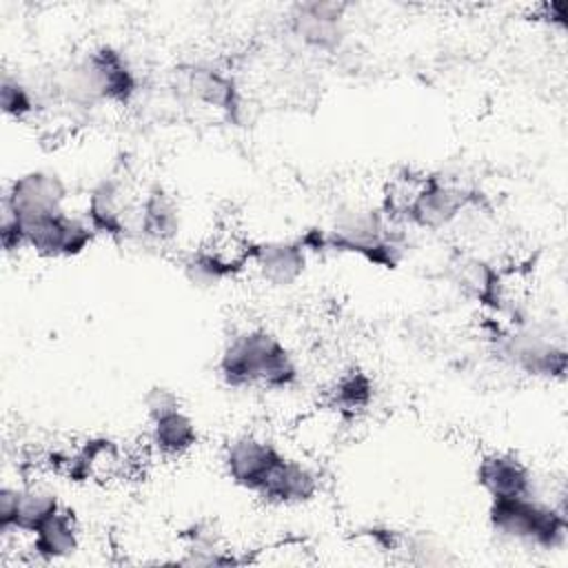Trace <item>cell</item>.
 Here are the masks:
<instances>
[{"label": "cell", "instance_id": "obj_18", "mask_svg": "<svg viewBox=\"0 0 568 568\" xmlns=\"http://www.w3.org/2000/svg\"><path fill=\"white\" fill-rule=\"evenodd\" d=\"M58 495L38 484H29L18 488V504H16V515H13V528L9 532H24L33 535L47 519H51L60 510ZM4 532V535H9Z\"/></svg>", "mask_w": 568, "mask_h": 568}, {"label": "cell", "instance_id": "obj_14", "mask_svg": "<svg viewBox=\"0 0 568 568\" xmlns=\"http://www.w3.org/2000/svg\"><path fill=\"white\" fill-rule=\"evenodd\" d=\"M138 231L153 242H169L180 231V209L175 197L162 186H153L135 211Z\"/></svg>", "mask_w": 568, "mask_h": 568}, {"label": "cell", "instance_id": "obj_3", "mask_svg": "<svg viewBox=\"0 0 568 568\" xmlns=\"http://www.w3.org/2000/svg\"><path fill=\"white\" fill-rule=\"evenodd\" d=\"M60 93L73 104L102 100L126 102L135 91V75L126 60L111 47H100L73 62L58 82Z\"/></svg>", "mask_w": 568, "mask_h": 568}, {"label": "cell", "instance_id": "obj_9", "mask_svg": "<svg viewBox=\"0 0 568 568\" xmlns=\"http://www.w3.org/2000/svg\"><path fill=\"white\" fill-rule=\"evenodd\" d=\"M344 11L346 4L342 2H304L295 7L291 27L308 47L333 51L344 38Z\"/></svg>", "mask_w": 568, "mask_h": 568}, {"label": "cell", "instance_id": "obj_15", "mask_svg": "<svg viewBox=\"0 0 568 568\" xmlns=\"http://www.w3.org/2000/svg\"><path fill=\"white\" fill-rule=\"evenodd\" d=\"M253 246L255 242L248 240L242 231H237L231 224H224L217 226L197 251L204 257H209L224 277H233L242 273L246 266H251Z\"/></svg>", "mask_w": 568, "mask_h": 568}, {"label": "cell", "instance_id": "obj_21", "mask_svg": "<svg viewBox=\"0 0 568 568\" xmlns=\"http://www.w3.org/2000/svg\"><path fill=\"white\" fill-rule=\"evenodd\" d=\"M373 399V382L362 371L342 373L331 390H328V406H333L344 417H353L355 413L364 410Z\"/></svg>", "mask_w": 568, "mask_h": 568}, {"label": "cell", "instance_id": "obj_11", "mask_svg": "<svg viewBox=\"0 0 568 568\" xmlns=\"http://www.w3.org/2000/svg\"><path fill=\"white\" fill-rule=\"evenodd\" d=\"M477 481L490 499L528 497L535 493V479L528 466L508 453H490L477 466Z\"/></svg>", "mask_w": 568, "mask_h": 568}, {"label": "cell", "instance_id": "obj_5", "mask_svg": "<svg viewBox=\"0 0 568 568\" xmlns=\"http://www.w3.org/2000/svg\"><path fill=\"white\" fill-rule=\"evenodd\" d=\"M499 355L515 368L535 377H564L566 373V351L564 346L548 339V335L519 328L497 337Z\"/></svg>", "mask_w": 568, "mask_h": 568}, {"label": "cell", "instance_id": "obj_10", "mask_svg": "<svg viewBox=\"0 0 568 568\" xmlns=\"http://www.w3.org/2000/svg\"><path fill=\"white\" fill-rule=\"evenodd\" d=\"M135 211L138 206H131L126 189L120 180L113 178L95 184L87 202V220L91 222L95 233H106L111 237H120L129 231V222L131 217L135 220Z\"/></svg>", "mask_w": 568, "mask_h": 568}, {"label": "cell", "instance_id": "obj_4", "mask_svg": "<svg viewBox=\"0 0 568 568\" xmlns=\"http://www.w3.org/2000/svg\"><path fill=\"white\" fill-rule=\"evenodd\" d=\"M18 226L22 246H29L44 257L80 255L98 235L87 217H75L64 209L33 220H18Z\"/></svg>", "mask_w": 568, "mask_h": 568}, {"label": "cell", "instance_id": "obj_17", "mask_svg": "<svg viewBox=\"0 0 568 568\" xmlns=\"http://www.w3.org/2000/svg\"><path fill=\"white\" fill-rule=\"evenodd\" d=\"M344 419L346 417L342 413L324 404L300 417V422L293 426V437L300 448H304L311 455H320L337 442L339 426Z\"/></svg>", "mask_w": 568, "mask_h": 568}, {"label": "cell", "instance_id": "obj_22", "mask_svg": "<svg viewBox=\"0 0 568 568\" xmlns=\"http://www.w3.org/2000/svg\"><path fill=\"white\" fill-rule=\"evenodd\" d=\"M0 104L4 115L22 120L29 113H33L36 104H33V95L31 91L11 73L2 75V84H0Z\"/></svg>", "mask_w": 568, "mask_h": 568}, {"label": "cell", "instance_id": "obj_8", "mask_svg": "<svg viewBox=\"0 0 568 568\" xmlns=\"http://www.w3.org/2000/svg\"><path fill=\"white\" fill-rule=\"evenodd\" d=\"M284 455L266 439L255 435H242L229 442L224 450V466L229 477L253 493H260L268 473Z\"/></svg>", "mask_w": 568, "mask_h": 568}, {"label": "cell", "instance_id": "obj_1", "mask_svg": "<svg viewBox=\"0 0 568 568\" xmlns=\"http://www.w3.org/2000/svg\"><path fill=\"white\" fill-rule=\"evenodd\" d=\"M220 375L229 386L288 388L297 368L286 346L268 331L253 328L235 335L220 355Z\"/></svg>", "mask_w": 568, "mask_h": 568}, {"label": "cell", "instance_id": "obj_12", "mask_svg": "<svg viewBox=\"0 0 568 568\" xmlns=\"http://www.w3.org/2000/svg\"><path fill=\"white\" fill-rule=\"evenodd\" d=\"M320 490V477L315 470L297 459L282 457L273 470L268 473L264 486L260 488V497L273 504H304L311 501Z\"/></svg>", "mask_w": 568, "mask_h": 568}, {"label": "cell", "instance_id": "obj_19", "mask_svg": "<svg viewBox=\"0 0 568 568\" xmlns=\"http://www.w3.org/2000/svg\"><path fill=\"white\" fill-rule=\"evenodd\" d=\"M197 442L193 419L180 408L151 422V444L162 457H180Z\"/></svg>", "mask_w": 568, "mask_h": 568}, {"label": "cell", "instance_id": "obj_24", "mask_svg": "<svg viewBox=\"0 0 568 568\" xmlns=\"http://www.w3.org/2000/svg\"><path fill=\"white\" fill-rule=\"evenodd\" d=\"M16 504H18V488L4 484V486L0 488V532H2V535L13 528Z\"/></svg>", "mask_w": 568, "mask_h": 568}, {"label": "cell", "instance_id": "obj_23", "mask_svg": "<svg viewBox=\"0 0 568 568\" xmlns=\"http://www.w3.org/2000/svg\"><path fill=\"white\" fill-rule=\"evenodd\" d=\"M144 410L149 419H160L173 410H180V397L166 386H151L144 395Z\"/></svg>", "mask_w": 568, "mask_h": 568}, {"label": "cell", "instance_id": "obj_6", "mask_svg": "<svg viewBox=\"0 0 568 568\" xmlns=\"http://www.w3.org/2000/svg\"><path fill=\"white\" fill-rule=\"evenodd\" d=\"M67 200V184L53 171H29L18 175L4 197L2 206L9 209L18 220H33L49 213L62 211Z\"/></svg>", "mask_w": 568, "mask_h": 568}, {"label": "cell", "instance_id": "obj_13", "mask_svg": "<svg viewBox=\"0 0 568 568\" xmlns=\"http://www.w3.org/2000/svg\"><path fill=\"white\" fill-rule=\"evenodd\" d=\"M251 264L268 284L291 286L304 273L306 248L302 246V242H255Z\"/></svg>", "mask_w": 568, "mask_h": 568}, {"label": "cell", "instance_id": "obj_7", "mask_svg": "<svg viewBox=\"0 0 568 568\" xmlns=\"http://www.w3.org/2000/svg\"><path fill=\"white\" fill-rule=\"evenodd\" d=\"M470 200L473 195L464 186L437 175H426L406 222L422 229H444L462 215Z\"/></svg>", "mask_w": 568, "mask_h": 568}, {"label": "cell", "instance_id": "obj_2", "mask_svg": "<svg viewBox=\"0 0 568 568\" xmlns=\"http://www.w3.org/2000/svg\"><path fill=\"white\" fill-rule=\"evenodd\" d=\"M488 521L499 537L541 550L561 548L568 530L564 508L544 504L532 495L490 499Z\"/></svg>", "mask_w": 568, "mask_h": 568}, {"label": "cell", "instance_id": "obj_16", "mask_svg": "<svg viewBox=\"0 0 568 568\" xmlns=\"http://www.w3.org/2000/svg\"><path fill=\"white\" fill-rule=\"evenodd\" d=\"M31 550L40 561H58L73 555L80 546V532L75 517L60 508L31 535Z\"/></svg>", "mask_w": 568, "mask_h": 568}, {"label": "cell", "instance_id": "obj_20", "mask_svg": "<svg viewBox=\"0 0 568 568\" xmlns=\"http://www.w3.org/2000/svg\"><path fill=\"white\" fill-rule=\"evenodd\" d=\"M189 89L200 102L217 106L226 113H233L237 109L235 84L222 71H215L211 67L191 69L189 71Z\"/></svg>", "mask_w": 568, "mask_h": 568}]
</instances>
